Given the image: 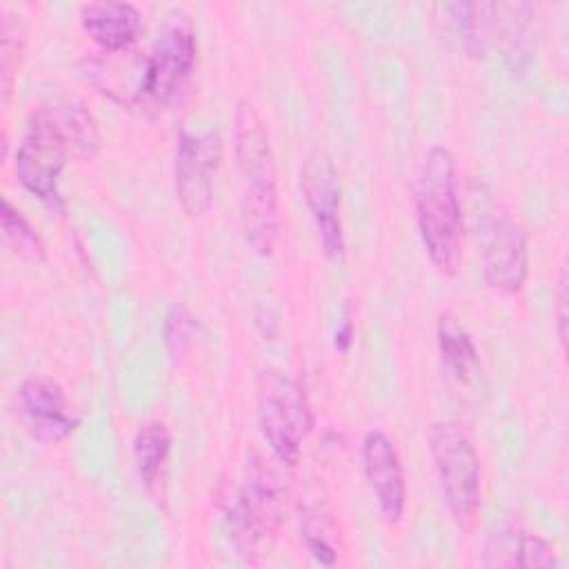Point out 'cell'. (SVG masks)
<instances>
[{
	"instance_id": "cell-20",
	"label": "cell",
	"mask_w": 569,
	"mask_h": 569,
	"mask_svg": "<svg viewBox=\"0 0 569 569\" xmlns=\"http://www.w3.org/2000/svg\"><path fill=\"white\" fill-rule=\"evenodd\" d=\"M525 529L516 520L498 522L487 540L482 560L487 567H520V549H522Z\"/></svg>"
},
{
	"instance_id": "cell-14",
	"label": "cell",
	"mask_w": 569,
	"mask_h": 569,
	"mask_svg": "<svg viewBox=\"0 0 569 569\" xmlns=\"http://www.w3.org/2000/svg\"><path fill=\"white\" fill-rule=\"evenodd\" d=\"M84 33L104 51L127 49L140 29V11L129 2H87L80 7Z\"/></svg>"
},
{
	"instance_id": "cell-4",
	"label": "cell",
	"mask_w": 569,
	"mask_h": 569,
	"mask_svg": "<svg viewBox=\"0 0 569 569\" xmlns=\"http://www.w3.org/2000/svg\"><path fill=\"white\" fill-rule=\"evenodd\" d=\"M429 453L442 502L460 527H469L480 505V458L469 433L456 420L433 422Z\"/></svg>"
},
{
	"instance_id": "cell-12",
	"label": "cell",
	"mask_w": 569,
	"mask_h": 569,
	"mask_svg": "<svg viewBox=\"0 0 569 569\" xmlns=\"http://www.w3.org/2000/svg\"><path fill=\"white\" fill-rule=\"evenodd\" d=\"M527 271V233L509 218L496 220L482 249V273L487 284L500 293H516L522 289Z\"/></svg>"
},
{
	"instance_id": "cell-23",
	"label": "cell",
	"mask_w": 569,
	"mask_h": 569,
	"mask_svg": "<svg viewBox=\"0 0 569 569\" xmlns=\"http://www.w3.org/2000/svg\"><path fill=\"white\" fill-rule=\"evenodd\" d=\"M556 565H558V556H556V549L551 547V542H547L545 538H540L536 533L525 531L522 549H520V569L556 567Z\"/></svg>"
},
{
	"instance_id": "cell-8",
	"label": "cell",
	"mask_w": 569,
	"mask_h": 569,
	"mask_svg": "<svg viewBox=\"0 0 569 569\" xmlns=\"http://www.w3.org/2000/svg\"><path fill=\"white\" fill-rule=\"evenodd\" d=\"M222 162V138L216 129L180 131L173 156V191L189 218H200L213 202V176Z\"/></svg>"
},
{
	"instance_id": "cell-19",
	"label": "cell",
	"mask_w": 569,
	"mask_h": 569,
	"mask_svg": "<svg viewBox=\"0 0 569 569\" xmlns=\"http://www.w3.org/2000/svg\"><path fill=\"white\" fill-rule=\"evenodd\" d=\"M300 540L320 565H336L338 531L327 511L320 507H305L300 511Z\"/></svg>"
},
{
	"instance_id": "cell-2",
	"label": "cell",
	"mask_w": 569,
	"mask_h": 569,
	"mask_svg": "<svg viewBox=\"0 0 569 569\" xmlns=\"http://www.w3.org/2000/svg\"><path fill=\"white\" fill-rule=\"evenodd\" d=\"M416 224L433 267L453 276L462 258V204L456 160L447 147H431L416 184Z\"/></svg>"
},
{
	"instance_id": "cell-22",
	"label": "cell",
	"mask_w": 569,
	"mask_h": 569,
	"mask_svg": "<svg viewBox=\"0 0 569 569\" xmlns=\"http://www.w3.org/2000/svg\"><path fill=\"white\" fill-rule=\"evenodd\" d=\"M198 333V320L184 305H173L164 320V345L169 353L182 356Z\"/></svg>"
},
{
	"instance_id": "cell-5",
	"label": "cell",
	"mask_w": 569,
	"mask_h": 569,
	"mask_svg": "<svg viewBox=\"0 0 569 569\" xmlns=\"http://www.w3.org/2000/svg\"><path fill=\"white\" fill-rule=\"evenodd\" d=\"M258 420L276 460L293 467L313 425L305 389L293 378L264 369L258 380Z\"/></svg>"
},
{
	"instance_id": "cell-3",
	"label": "cell",
	"mask_w": 569,
	"mask_h": 569,
	"mask_svg": "<svg viewBox=\"0 0 569 569\" xmlns=\"http://www.w3.org/2000/svg\"><path fill=\"white\" fill-rule=\"evenodd\" d=\"M218 507L236 553L251 558L258 553V545L271 538L282 522L284 485L260 451H249L242 485H222Z\"/></svg>"
},
{
	"instance_id": "cell-9",
	"label": "cell",
	"mask_w": 569,
	"mask_h": 569,
	"mask_svg": "<svg viewBox=\"0 0 569 569\" xmlns=\"http://www.w3.org/2000/svg\"><path fill=\"white\" fill-rule=\"evenodd\" d=\"M300 191L316 224L325 256L331 260H340L345 256L340 184L336 167L322 149H313L305 156L300 167Z\"/></svg>"
},
{
	"instance_id": "cell-1",
	"label": "cell",
	"mask_w": 569,
	"mask_h": 569,
	"mask_svg": "<svg viewBox=\"0 0 569 569\" xmlns=\"http://www.w3.org/2000/svg\"><path fill=\"white\" fill-rule=\"evenodd\" d=\"M233 136L244 238L258 256L267 258L273 253L280 233L278 176L267 129L249 100L238 102Z\"/></svg>"
},
{
	"instance_id": "cell-25",
	"label": "cell",
	"mask_w": 569,
	"mask_h": 569,
	"mask_svg": "<svg viewBox=\"0 0 569 569\" xmlns=\"http://www.w3.org/2000/svg\"><path fill=\"white\" fill-rule=\"evenodd\" d=\"M353 342V313H351V307L345 305L342 309V316L338 320V327H336V333H333V345L338 351H347Z\"/></svg>"
},
{
	"instance_id": "cell-6",
	"label": "cell",
	"mask_w": 569,
	"mask_h": 569,
	"mask_svg": "<svg viewBox=\"0 0 569 569\" xmlns=\"http://www.w3.org/2000/svg\"><path fill=\"white\" fill-rule=\"evenodd\" d=\"M69 144L47 107L36 109L24 127L16 149L18 182L53 211H64L60 196V173L69 162Z\"/></svg>"
},
{
	"instance_id": "cell-13",
	"label": "cell",
	"mask_w": 569,
	"mask_h": 569,
	"mask_svg": "<svg viewBox=\"0 0 569 569\" xmlns=\"http://www.w3.org/2000/svg\"><path fill=\"white\" fill-rule=\"evenodd\" d=\"M436 340L447 385L460 396L476 391L482 378V365L473 338L465 325L449 311L440 313L436 325Z\"/></svg>"
},
{
	"instance_id": "cell-15",
	"label": "cell",
	"mask_w": 569,
	"mask_h": 569,
	"mask_svg": "<svg viewBox=\"0 0 569 569\" xmlns=\"http://www.w3.org/2000/svg\"><path fill=\"white\" fill-rule=\"evenodd\" d=\"M169 451H171V431L162 420H147L144 425L138 427L131 445L133 467L140 485L151 496H158V489L162 487Z\"/></svg>"
},
{
	"instance_id": "cell-17",
	"label": "cell",
	"mask_w": 569,
	"mask_h": 569,
	"mask_svg": "<svg viewBox=\"0 0 569 569\" xmlns=\"http://www.w3.org/2000/svg\"><path fill=\"white\" fill-rule=\"evenodd\" d=\"M56 127L64 136L71 153L80 158H93L100 149V131L93 116L76 100H62L47 107Z\"/></svg>"
},
{
	"instance_id": "cell-24",
	"label": "cell",
	"mask_w": 569,
	"mask_h": 569,
	"mask_svg": "<svg viewBox=\"0 0 569 569\" xmlns=\"http://www.w3.org/2000/svg\"><path fill=\"white\" fill-rule=\"evenodd\" d=\"M569 282H567V271H560L558 278V289H556V307H553V316H556V333L562 347V353L567 351V322H569V313H567V305H569V291H567Z\"/></svg>"
},
{
	"instance_id": "cell-10",
	"label": "cell",
	"mask_w": 569,
	"mask_h": 569,
	"mask_svg": "<svg viewBox=\"0 0 569 569\" xmlns=\"http://www.w3.org/2000/svg\"><path fill=\"white\" fill-rule=\"evenodd\" d=\"M16 407L24 429L42 442L64 440L78 427V418L69 411L64 389L58 380L42 373L29 376L20 382Z\"/></svg>"
},
{
	"instance_id": "cell-18",
	"label": "cell",
	"mask_w": 569,
	"mask_h": 569,
	"mask_svg": "<svg viewBox=\"0 0 569 569\" xmlns=\"http://www.w3.org/2000/svg\"><path fill=\"white\" fill-rule=\"evenodd\" d=\"M0 224H2V240L4 244L20 258L29 262H44V242L31 222L16 209L9 198H2L0 204Z\"/></svg>"
},
{
	"instance_id": "cell-11",
	"label": "cell",
	"mask_w": 569,
	"mask_h": 569,
	"mask_svg": "<svg viewBox=\"0 0 569 569\" xmlns=\"http://www.w3.org/2000/svg\"><path fill=\"white\" fill-rule=\"evenodd\" d=\"M362 467L380 513L389 522H398L407 505V482L393 440L380 431H367L362 440Z\"/></svg>"
},
{
	"instance_id": "cell-16",
	"label": "cell",
	"mask_w": 569,
	"mask_h": 569,
	"mask_svg": "<svg viewBox=\"0 0 569 569\" xmlns=\"http://www.w3.org/2000/svg\"><path fill=\"white\" fill-rule=\"evenodd\" d=\"M498 7L500 4H496V2H453V4H449L458 38L469 56L485 58V53L491 44L496 24H498Z\"/></svg>"
},
{
	"instance_id": "cell-7",
	"label": "cell",
	"mask_w": 569,
	"mask_h": 569,
	"mask_svg": "<svg viewBox=\"0 0 569 569\" xmlns=\"http://www.w3.org/2000/svg\"><path fill=\"white\" fill-rule=\"evenodd\" d=\"M171 18L153 42L142 69L138 98L149 107L173 104L187 89L196 64V33L191 22L187 16Z\"/></svg>"
},
{
	"instance_id": "cell-21",
	"label": "cell",
	"mask_w": 569,
	"mask_h": 569,
	"mask_svg": "<svg viewBox=\"0 0 569 569\" xmlns=\"http://www.w3.org/2000/svg\"><path fill=\"white\" fill-rule=\"evenodd\" d=\"M22 58V31L20 24L11 16H2L0 27V78H2V100H9V93L13 89V80L20 67Z\"/></svg>"
}]
</instances>
